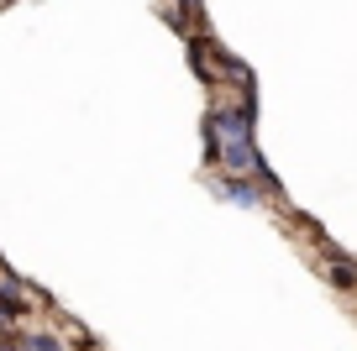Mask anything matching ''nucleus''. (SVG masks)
Masks as SVG:
<instances>
[{
	"label": "nucleus",
	"instance_id": "obj_5",
	"mask_svg": "<svg viewBox=\"0 0 357 351\" xmlns=\"http://www.w3.org/2000/svg\"><path fill=\"white\" fill-rule=\"evenodd\" d=\"M326 273H331V283H336V288H357V267H352V263H331Z\"/></svg>",
	"mask_w": 357,
	"mask_h": 351
},
{
	"label": "nucleus",
	"instance_id": "obj_3",
	"mask_svg": "<svg viewBox=\"0 0 357 351\" xmlns=\"http://www.w3.org/2000/svg\"><path fill=\"white\" fill-rule=\"evenodd\" d=\"M221 194L231 205H263V189H257V173H231L221 178Z\"/></svg>",
	"mask_w": 357,
	"mask_h": 351
},
{
	"label": "nucleus",
	"instance_id": "obj_2",
	"mask_svg": "<svg viewBox=\"0 0 357 351\" xmlns=\"http://www.w3.org/2000/svg\"><path fill=\"white\" fill-rule=\"evenodd\" d=\"M190 58H195V68H200V79H231V84H247V63H236L231 53H221L211 37L190 42Z\"/></svg>",
	"mask_w": 357,
	"mask_h": 351
},
{
	"label": "nucleus",
	"instance_id": "obj_1",
	"mask_svg": "<svg viewBox=\"0 0 357 351\" xmlns=\"http://www.w3.org/2000/svg\"><path fill=\"white\" fill-rule=\"evenodd\" d=\"M205 157L211 163H221L226 173H257L268 178L263 157H257L252 147V110H231V105H215L211 116H205Z\"/></svg>",
	"mask_w": 357,
	"mask_h": 351
},
{
	"label": "nucleus",
	"instance_id": "obj_4",
	"mask_svg": "<svg viewBox=\"0 0 357 351\" xmlns=\"http://www.w3.org/2000/svg\"><path fill=\"white\" fill-rule=\"evenodd\" d=\"M22 315H26V299L11 283H0V320H22Z\"/></svg>",
	"mask_w": 357,
	"mask_h": 351
}]
</instances>
